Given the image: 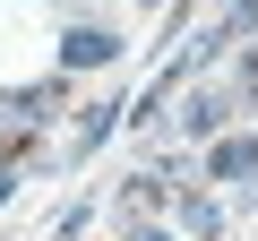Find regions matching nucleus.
Wrapping results in <instances>:
<instances>
[{"label":"nucleus","mask_w":258,"mask_h":241,"mask_svg":"<svg viewBox=\"0 0 258 241\" xmlns=\"http://www.w3.org/2000/svg\"><path fill=\"white\" fill-rule=\"evenodd\" d=\"M120 43L103 35V26H78V35H60V69H103Z\"/></svg>","instance_id":"nucleus-1"},{"label":"nucleus","mask_w":258,"mask_h":241,"mask_svg":"<svg viewBox=\"0 0 258 241\" xmlns=\"http://www.w3.org/2000/svg\"><path fill=\"white\" fill-rule=\"evenodd\" d=\"M249 172H258V138H224L207 155V181H249Z\"/></svg>","instance_id":"nucleus-2"},{"label":"nucleus","mask_w":258,"mask_h":241,"mask_svg":"<svg viewBox=\"0 0 258 241\" xmlns=\"http://www.w3.org/2000/svg\"><path fill=\"white\" fill-rule=\"evenodd\" d=\"M215 120H224V95H189V112H181V130H189V138H207Z\"/></svg>","instance_id":"nucleus-3"},{"label":"nucleus","mask_w":258,"mask_h":241,"mask_svg":"<svg viewBox=\"0 0 258 241\" xmlns=\"http://www.w3.org/2000/svg\"><path fill=\"white\" fill-rule=\"evenodd\" d=\"M112 120H120V103H95V112H86V130H78V147H103V138H112Z\"/></svg>","instance_id":"nucleus-4"},{"label":"nucleus","mask_w":258,"mask_h":241,"mask_svg":"<svg viewBox=\"0 0 258 241\" xmlns=\"http://www.w3.org/2000/svg\"><path fill=\"white\" fill-rule=\"evenodd\" d=\"M181 224H189V232L207 241V232H215V207H207V198H181Z\"/></svg>","instance_id":"nucleus-5"}]
</instances>
